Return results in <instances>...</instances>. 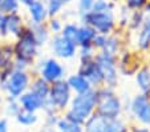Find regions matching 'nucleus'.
<instances>
[{"mask_svg": "<svg viewBox=\"0 0 150 132\" xmlns=\"http://www.w3.org/2000/svg\"><path fill=\"white\" fill-rule=\"evenodd\" d=\"M147 0H121V3L130 11H142Z\"/></svg>", "mask_w": 150, "mask_h": 132, "instance_id": "nucleus-34", "label": "nucleus"}, {"mask_svg": "<svg viewBox=\"0 0 150 132\" xmlns=\"http://www.w3.org/2000/svg\"><path fill=\"white\" fill-rule=\"evenodd\" d=\"M79 29H80L79 21H74V20L73 21H65L61 32H60V35H61L64 39H67L68 41H71V43H73L77 46V44H79Z\"/></svg>", "mask_w": 150, "mask_h": 132, "instance_id": "nucleus-23", "label": "nucleus"}, {"mask_svg": "<svg viewBox=\"0 0 150 132\" xmlns=\"http://www.w3.org/2000/svg\"><path fill=\"white\" fill-rule=\"evenodd\" d=\"M96 113L108 120H114L124 116V99L117 93L116 88L101 86L96 88Z\"/></svg>", "mask_w": 150, "mask_h": 132, "instance_id": "nucleus-2", "label": "nucleus"}, {"mask_svg": "<svg viewBox=\"0 0 150 132\" xmlns=\"http://www.w3.org/2000/svg\"><path fill=\"white\" fill-rule=\"evenodd\" d=\"M106 36L108 35H102V34H97L93 39V43H92V47L94 48L96 52H101L105 47V43H106Z\"/></svg>", "mask_w": 150, "mask_h": 132, "instance_id": "nucleus-36", "label": "nucleus"}, {"mask_svg": "<svg viewBox=\"0 0 150 132\" xmlns=\"http://www.w3.org/2000/svg\"><path fill=\"white\" fill-rule=\"evenodd\" d=\"M65 80H67V83H68L69 88H71L72 92H73V95L84 93V92H88V91H91V89H93V87L91 86V83H89L82 75H80L77 71L67 75Z\"/></svg>", "mask_w": 150, "mask_h": 132, "instance_id": "nucleus-16", "label": "nucleus"}, {"mask_svg": "<svg viewBox=\"0 0 150 132\" xmlns=\"http://www.w3.org/2000/svg\"><path fill=\"white\" fill-rule=\"evenodd\" d=\"M13 44V51H15V59H20V60L28 63L31 67H33L35 61L41 56L40 51V46L37 44L36 37H35L32 29L27 24V27L21 31V34L12 40Z\"/></svg>", "mask_w": 150, "mask_h": 132, "instance_id": "nucleus-3", "label": "nucleus"}, {"mask_svg": "<svg viewBox=\"0 0 150 132\" xmlns=\"http://www.w3.org/2000/svg\"><path fill=\"white\" fill-rule=\"evenodd\" d=\"M21 109L17 99L13 98H7L6 96V104H4V113L7 118H13L19 113V111Z\"/></svg>", "mask_w": 150, "mask_h": 132, "instance_id": "nucleus-30", "label": "nucleus"}, {"mask_svg": "<svg viewBox=\"0 0 150 132\" xmlns=\"http://www.w3.org/2000/svg\"><path fill=\"white\" fill-rule=\"evenodd\" d=\"M32 73L39 75L49 84L67 78V67L54 56H40L32 67Z\"/></svg>", "mask_w": 150, "mask_h": 132, "instance_id": "nucleus-4", "label": "nucleus"}, {"mask_svg": "<svg viewBox=\"0 0 150 132\" xmlns=\"http://www.w3.org/2000/svg\"><path fill=\"white\" fill-rule=\"evenodd\" d=\"M0 12H3L4 15L17 14L21 12V6L19 0H0Z\"/></svg>", "mask_w": 150, "mask_h": 132, "instance_id": "nucleus-29", "label": "nucleus"}, {"mask_svg": "<svg viewBox=\"0 0 150 132\" xmlns=\"http://www.w3.org/2000/svg\"><path fill=\"white\" fill-rule=\"evenodd\" d=\"M15 51L11 40L0 41V69L13 66Z\"/></svg>", "mask_w": 150, "mask_h": 132, "instance_id": "nucleus-20", "label": "nucleus"}, {"mask_svg": "<svg viewBox=\"0 0 150 132\" xmlns=\"http://www.w3.org/2000/svg\"><path fill=\"white\" fill-rule=\"evenodd\" d=\"M72 98H73V92L69 88L65 79L54 81V83L51 84L48 100L51 101V104L54 107V109H56L57 112L64 113L65 109L69 107V103H71Z\"/></svg>", "mask_w": 150, "mask_h": 132, "instance_id": "nucleus-8", "label": "nucleus"}, {"mask_svg": "<svg viewBox=\"0 0 150 132\" xmlns=\"http://www.w3.org/2000/svg\"><path fill=\"white\" fill-rule=\"evenodd\" d=\"M94 60L98 64L100 69L104 76V86L113 87L117 88L120 81V72H118V66H117V56L106 52H96Z\"/></svg>", "mask_w": 150, "mask_h": 132, "instance_id": "nucleus-7", "label": "nucleus"}, {"mask_svg": "<svg viewBox=\"0 0 150 132\" xmlns=\"http://www.w3.org/2000/svg\"><path fill=\"white\" fill-rule=\"evenodd\" d=\"M146 64H147V66L150 67V59H149V60H147V63H146Z\"/></svg>", "mask_w": 150, "mask_h": 132, "instance_id": "nucleus-46", "label": "nucleus"}, {"mask_svg": "<svg viewBox=\"0 0 150 132\" xmlns=\"http://www.w3.org/2000/svg\"><path fill=\"white\" fill-rule=\"evenodd\" d=\"M112 3H114V4H117V6H118V4H121V0H110Z\"/></svg>", "mask_w": 150, "mask_h": 132, "instance_id": "nucleus-43", "label": "nucleus"}, {"mask_svg": "<svg viewBox=\"0 0 150 132\" xmlns=\"http://www.w3.org/2000/svg\"><path fill=\"white\" fill-rule=\"evenodd\" d=\"M21 109H25V111H31V112H40L44 106V101L41 98H39L37 95H35L33 92H31L28 89L27 92H24L23 95L17 99Z\"/></svg>", "mask_w": 150, "mask_h": 132, "instance_id": "nucleus-17", "label": "nucleus"}, {"mask_svg": "<svg viewBox=\"0 0 150 132\" xmlns=\"http://www.w3.org/2000/svg\"><path fill=\"white\" fill-rule=\"evenodd\" d=\"M4 20H6V15L0 12V41H3V28H4Z\"/></svg>", "mask_w": 150, "mask_h": 132, "instance_id": "nucleus-39", "label": "nucleus"}, {"mask_svg": "<svg viewBox=\"0 0 150 132\" xmlns=\"http://www.w3.org/2000/svg\"><path fill=\"white\" fill-rule=\"evenodd\" d=\"M80 24H88L97 34L110 35L117 29L116 11H91L79 16Z\"/></svg>", "mask_w": 150, "mask_h": 132, "instance_id": "nucleus-5", "label": "nucleus"}, {"mask_svg": "<svg viewBox=\"0 0 150 132\" xmlns=\"http://www.w3.org/2000/svg\"><path fill=\"white\" fill-rule=\"evenodd\" d=\"M97 106V93L96 89H91L84 93H77L73 95L69 107L65 109L62 115L65 116L72 123L82 126L85 121L88 120L94 112H96Z\"/></svg>", "mask_w": 150, "mask_h": 132, "instance_id": "nucleus-1", "label": "nucleus"}, {"mask_svg": "<svg viewBox=\"0 0 150 132\" xmlns=\"http://www.w3.org/2000/svg\"><path fill=\"white\" fill-rule=\"evenodd\" d=\"M145 16H146V14H145L144 11H132L130 20H129V26H127V31L126 32H129V34L136 32L137 29L141 27V24L144 23Z\"/></svg>", "mask_w": 150, "mask_h": 132, "instance_id": "nucleus-27", "label": "nucleus"}, {"mask_svg": "<svg viewBox=\"0 0 150 132\" xmlns=\"http://www.w3.org/2000/svg\"><path fill=\"white\" fill-rule=\"evenodd\" d=\"M124 113H127L134 124L150 126V99L146 93H136L127 103L124 101Z\"/></svg>", "mask_w": 150, "mask_h": 132, "instance_id": "nucleus-6", "label": "nucleus"}, {"mask_svg": "<svg viewBox=\"0 0 150 132\" xmlns=\"http://www.w3.org/2000/svg\"><path fill=\"white\" fill-rule=\"evenodd\" d=\"M101 0H77L76 3V11H77V17L85 15L88 12L93 11L97 3H100Z\"/></svg>", "mask_w": 150, "mask_h": 132, "instance_id": "nucleus-31", "label": "nucleus"}, {"mask_svg": "<svg viewBox=\"0 0 150 132\" xmlns=\"http://www.w3.org/2000/svg\"><path fill=\"white\" fill-rule=\"evenodd\" d=\"M35 0H19V3L21 7H24V8H27L28 6H31L32 3H33Z\"/></svg>", "mask_w": 150, "mask_h": 132, "instance_id": "nucleus-40", "label": "nucleus"}, {"mask_svg": "<svg viewBox=\"0 0 150 132\" xmlns=\"http://www.w3.org/2000/svg\"><path fill=\"white\" fill-rule=\"evenodd\" d=\"M133 36V49L138 54L144 55L150 52V15L145 16L144 23L141 24L138 29L133 34H129Z\"/></svg>", "mask_w": 150, "mask_h": 132, "instance_id": "nucleus-13", "label": "nucleus"}, {"mask_svg": "<svg viewBox=\"0 0 150 132\" xmlns=\"http://www.w3.org/2000/svg\"><path fill=\"white\" fill-rule=\"evenodd\" d=\"M41 132H59V129L56 127H44Z\"/></svg>", "mask_w": 150, "mask_h": 132, "instance_id": "nucleus-41", "label": "nucleus"}, {"mask_svg": "<svg viewBox=\"0 0 150 132\" xmlns=\"http://www.w3.org/2000/svg\"><path fill=\"white\" fill-rule=\"evenodd\" d=\"M97 35L96 29L88 24H80L79 29V47H92L94 36Z\"/></svg>", "mask_w": 150, "mask_h": 132, "instance_id": "nucleus-24", "label": "nucleus"}, {"mask_svg": "<svg viewBox=\"0 0 150 132\" xmlns=\"http://www.w3.org/2000/svg\"><path fill=\"white\" fill-rule=\"evenodd\" d=\"M106 132H130V123H127L124 118L109 120Z\"/></svg>", "mask_w": 150, "mask_h": 132, "instance_id": "nucleus-28", "label": "nucleus"}, {"mask_svg": "<svg viewBox=\"0 0 150 132\" xmlns=\"http://www.w3.org/2000/svg\"><path fill=\"white\" fill-rule=\"evenodd\" d=\"M15 120L19 126L21 127H33L35 124L39 123L40 116L37 112L25 111V109H20L19 113L15 116Z\"/></svg>", "mask_w": 150, "mask_h": 132, "instance_id": "nucleus-25", "label": "nucleus"}, {"mask_svg": "<svg viewBox=\"0 0 150 132\" xmlns=\"http://www.w3.org/2000/svg\"><path fill=\"white\" fill-rule=\"evenodd\" d=\"M62 113L57 111L53 112H49V113H44V127H56L57 121H59L60 116Z\"/></svg>", "mask_w": 150, "mask_h": 132, "instance_id": "nucleus-35", "label": "nucleus"}, {"mask_svg": "<svg viewBox=\"0 0 150 132\" xmlns=\"http://www.w3.org/2000/svg\"><path fill=\"white\" fill-rule=\"evenodd\" d=\"M130 132H150V128L139 124H130Z\"/></svg>", "mask_w": 150, "mask_h": 132, "instance_id": "nucleus-38", "label": "nucleus"}, {"mask_svg": "<svg viewBox=\"0 0 150 132\" xmlns=\"http://www.w3.org/2000/svg\"><path fill=\"white\" fill-rule=\"evenodd\" d=\"M27 20L23 16L21 12L17 14H9L6 15L4 20V28H3V39L4 40H15L24 28L27 27Z\"/></svg>", "mask_w": 150, "mask_h": 132, "instance_id": "nucleus-12", "label": "nucleus"}, {"mask_svg": "<svg viewBox=\"0 0 150 132\" xmlns=\"http://www.w3.org/2000/svg\"><path fill=\"white\" fill-rule=\"evenodd\" d=\"M142 11H144L146 15H150V0H147L146 1V4H145V7H144Z\"/></svg>", "mask_w": 150, "mask_h": 132, "instance_id": "nucleus-42", "label": "nucleus"}, {"mask_svg": "<svg viewBox=\"0 0 150 132\" xmlns=\"http://www.w3.org/2000/svg\"><path fill=\"white\" fill-rule=\"evenodd\" d=\"M77 72L80 75H82L94 89L104 86V76H102L101 69H100L98 64L96 63L94 59L88 61H79Z\"/></svg>", "mask_w": 150, "mask_h": 132, "instance_id": "nucleus-14", "label": "nucleus"}, {"mask_svg": "<svg viewBox=\"0 0 150 132\" xmlns=\"http://www.w3.org/2000/svg\"><path fill=\"white\" fill-rule=\"evenodd\" d=\"M146 95H147V96H149V99H150V89H149V92H147Z\"/></svg>", "mask_w": 150, "mask_h": 132, "instance_id": "nucleus-45", "label": "nucleus"}, {"mask_svg": "<svg viewBox=\"0 0 150 132\" xmlns=\"http://www.w3.org/2000/svg\"><path fill=\"white\" fill-rule=\"evenodd\" d=\"M49 88H51V84L47 80L40 78L39 75H32V80L29 84V91L31 92H33L35 95L41 98L42 100H45L49 95Z\"/></svg>", "mask_w": 150, "mask_h": 132, "instance_id": "nucleus-21", "label": "nucleus"}, {"mask_svg": "<svg viewBox=\"0 0 150 132\" xmlns=\"http://www.w3.org/2000/svg\"><path fill=\"white\" fill-rule=\"evenodd\" d=\"M47 27L51 31L52 35H57L61 32L62 27H64V20L60 16H54V17H49L47 21Z\"/></svg>", "mask_w": 150, "mask_h": 132, "instance_id": "nucleus-32", "label": "nucleus"}, {"mask_svg": "<svg viewBox=\"0 0 150 132\" xmlns=\"http://www.w3.org/2000/svg\"><path fill=\"white\" fill-rule=\"evenodd\" d=\"M9 129H11L9 119L7 118V116L0 118V132H9Z\"/></svg>", "mask_w": 150, "mask_h": 132, "instance_id": "nucleus-37", "label": "nucleus"}, {"mask_svg": "<svg viewBox=\"0 0 150 132\" xmlns=\"http://www.w3.org/2000/svg\"><path fill=\"white\" fill-rule=\"evenodd\" d=\"M108 119L100 116L98 113L94 112L93 115L82 124V128L85 132H106L108 131Z\"/></svg>", "mask_w": 150, "mask_h": 132, "instance_id": "nucleus-19", "label": "nucleus"}, {"mask_svg": "<svg viewBox=\"0 0 150 132\" xmlns=\"http://www.w3.org/2000/svg\"><path fill=\"white\" fill-rule=\"evenodd\" d=\"M56 128L59 129V132H85L82 126L72 123V121L68 120L64 115L60 116L59 121H57V124H56Z\"/></svg>", "mask_w": 150, "mask_h": 132, "instance_id": "nucleus-26", "label": "nucleus"}, {"mask_svg": "<svg viewBox=\"0 0 150 132\" xmlns=\"http://www.w3.org/2000/svg\"><path fill=\"white\" fill-rule=\"evenodd\" d=\"M48 46H49V49H51L52 56L57 58L61 61H71L77 58L79 47L76 44L68 41L67 39H64L60 34L52 35Z\"/></svg>", "mask_w": 150, "mask_h": 132, "instance_id": "nucleus-10", "label": "nucleus"}, {"mask_svg": "<svg viewBox=\"0 0 150 132\" xmlns=\"http://www.w3.org/2000/svg\"><path fill=\"white\" fill-rule=\"evenodd\" d=\"M4 103V99H3V95H1V93H0V106H1V104Z\"/></svg>", "mask_w": 150, "mask_h": 132, "instance_id": "nucleus-44", "label": "nucleus"}, {"mask_svg": "<svg viewBox=\"0 0 150 132\" xmlns=\"http://www.w3.org/2000/svg\"><path fill=\"white\" fill-rule=\"evenodd\" d=\"M94 56H96V51H94L93 47H79V51H77L79 61L93 60Z\"/></svg>", "mask_w": 150, "mask_h": 132, "instance_id": "nucleus-33", "label": "nucleus"}, {"mask_svg": "<svg viewBox=\"0 0 150 132\" xmlns=\"http://www.w3.org/2000/svg\"><path fill=\"white\" fill-rule=\"evenodd\" d=\"M28 26L32 29V32H33L40 48L48 46L49 40H51V37H52V34L48 29V27H47V23H42V24H29L28 23Z\"/></svg>", "mask_w": 150, "mask_h": 132, "instance_id": "nucleus-22", "label": "nucleus"}, {"mask_svg": "<svg viewBox=\"0 0 150 132\" xmlns=\"http://www.w3.org/2000/svg\"><path fill=\"white\" fill-rule=\"evenodd\" d=\"M133 78L138 92L147 93L150 89V67L146 63L141 64V67L136 71Z\"/></svg>", "mask_w": 150, "mask_h": 132, "instance_id": "nucleus-18", "label": "nucleus"}, {"mask_svg": "<svg viewBox=\"0 0 150 132\" xmlns=\"http://www.w3.org/2000/svg\"><path fill=\"white\" fill-rule=\"evenodd\" d=\"M141 54H138L134 49H130L127 47H124L122 51L117 56V66H118V72L122 76H134L136 71L141 67V64H144L139 60Z\"/></svg>", "mask_w": 150, "mask_h": 132, "instance_id": "nucleus-11", "label": "nucleus"}, {"mask_svg": "<svg viewBox=\"0 0 150 132\" xmlns=\"http://www.w3.org/2000/svg\"><path fill=\"white\" fill-rule=\"evenodd\" d=\"M32 71H20V69H13L7 81L6 87V96L7 98L19 99L24 92L29 89V84L32 80Z\"/></svg>", "mask_w": 150, "mask_h": 132, "instance_id": "nucleus-9", "label": "nucleus"}, {"mask_svg": "<svg viewBox=\"0 0 150 132\" xmlns=\"http://www.w3.org/2000/svg\"><path fill=\"white\" fill-rule=\"evenodd\" d=\"M27 15H28V20L27 23L29 24H42L47 23L49 19L47 4L44 0H35L31 6L27 7Z\"/></svg>", "mask_w": 150, "mask_h": 132, "instance_id": "nucleus-15", "label": "nucleus"}]
</instances>
